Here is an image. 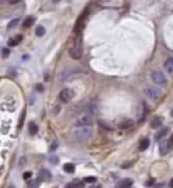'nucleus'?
<instances>
[{
	"instance_id": "f257e3e1",
	"label": "nucleus",
	"mask_w": 173,
	"mask_h": 188,
	"mask_svg": "<svg viewBox=\"0 0 173 188\" xmlns=\"http://www.w3.org/2000/svg\"><path fill=\"white\" fill-rule=\"evenodd\" d=\"M93 131L89 126H80L74 133V136L78 141H86L92 137Z\"/></svg>"
},
{
	"instance_id": "f03ea898",
	"label": "nucleus",
	"mask_w": 173,
	"mask_h": 188,
	"mask_svg": "<svg viewBox=\"0 0 173 188\" xmlns=\"http://www.w3.org/2000/svg\"><path fill=\"white\" fill-rule=\"evenodd\" d=\"M144 93L146 94L147 97H149L152 100H158L162 95V91L156 87L153 86H148L144 89Z\"/></svg>"
},
{
	"instance_id": "7ed1b4c3",
	"label": "nucleus",
	"mask_w": 173,
	"mask_h": 188,
	"mask_svg": "<svg viewBox=\"0 0 173 188\" xmlns=\"http://www.w3.org/2000/svg\"><path fill=\"white\" fill-rule=\"evenodd\" d=\"M94 118L91 114H88L80 117L79 119L75 122L76 126H91L94 124Z\"/></svg>"
},
{
	"instance_id": "20e7f679",
	"label": "nucleus",
	"mask_w": 173,
	"mask_h": 188,
	"mask_svg": "<svg viewBox=\"0 0 173 188\" xmlns=\"http://www.w3.org/2000/svg\"><path fill=\"white\" fill-rule=\"evenodd\" d=\"M74 96H75L74 91L69 89V88H66V89L62 90L61 92H60L59 97L63 101V103H69V101L74 97Z\"/></svg>"
},
{
	"instance_id": "39448f33",
	"label": "nucleus",
	"mask_w": 173,
	"mask_h": 188,
	"mask_svg": "<svg viewBox=\"0 0 173 188\" xmlns=\"http://www.w3.org/2000/svg\"><path fill=\"white\" fill-rule=\"evenodd\" d=\"M151 79L156 85H165L167 83L166 76H165L164 73L161 72V71H153L151 73Z\"/></svg>"
},
{
	"instance_id": "423d86ee",
	"label": "nucleus",
	"mask_w": 173,
	"mask_h": 188,
	"mask_svg": "<svg viewBox=\"0 0 173 188\" xmlns=\"http://www.w3.org/2000/svg\"><path fill=\"white\" fill-rule=\"evenodd\" d=\"M159 150H160V154L161 155H166L168 154V152L171 150V146L169 144V141L168 140H163L160 142V147H159Z\"/></svg>"
},
{
	"instance_id": "0eeeda50",
	"label": "nucleus",
	"mask_w": 173,
	"mask_h": 188,
	"mask_svg": "<svg viewBox=\"0 0 173 188\" xmlns=\"http://www.w3.org/2000/svg\"><path fill=\"white\" fill-rule=\"evenodd\" d=\"M69 54L70 57L72 58L74 60H79L81 58V50L80 48H78V47H72V48L69 49Z\"/></svg>"
},
{
	"instance_id": "6e6552de",
	"label": "nucleus",
	"mask_w": 173,
	"mask_h": 188,
	"mask_svg": "<svg viewBox=\"0 0 173 188\" xmlns=\"http://www.w3.org/2000/svg\"><path fill=\"white\" fill-rule=\"evenodd\" d=\"M51 178H52L51 173L49 170H47V169H42L39 173V179L41 180V181H43V182L50 181Z\"/></svg>"
},
{
	"instance_id": "1a4fd4ad",
	"label": "nucleus",
	"mask_w": 173,
	"mask_h": 188,
	"mask_svg": "<svg viewBox=\"0 0 173 188\" xmlns=\"http://www.w3.org/2000/svg\"><path fill=\"white\" fill-rule=\"evenodd\" d=\"M87 111L89 112V114L91 115H96L100 112V107L98 104H90L87 107Z\"/></svg>"
},
{
	"instance_id": "9d476101",
	"label": "nucleus",
	"mask_w": 173,
	"mask_h": 188,
	"mask_svg": "<svg viewBox=\"0 0 173 188\" xmlns=\"http://www.w3.org/2000/svg\"><path fill=\"white\" fill-rule=\"evenodd\" d=\"M84 183L86 182H81L79 181V180H74V181L70 182V183H68L66 185V187L67 188H80V187H84Z\"/></svg>"
},
{
	"instance_id": "9b49d317",
	"label": "nucleus",
	"mask_w": 173,
	"mask_h": 188,
	"mask_svg": "<svg viewBox=\"0 0 173 188\" xmlns=\"http://www.w3.org/2000/svg\"><path fill=\"white\" fill-rule=\"evenodd\" d=\"M162 123H163V118L160 117V116H155V117L150 121V126H151L152 129H158L159 126H162Z\"/></svg>"
},
{
	"instance_id": "f8f14e48",
	"label": "nucleus",
	"mask_w": 173,
	"mask_h": 188,
	"mask_svg": "<svg viewBox=\"0 0 173 188\" xmlns=\"http://www.w3.org/2000/svg\"><path fill=\"white\" fill-rule=\"evenodd\" d=\"M22 39H23V37H22L21 35H17L15 38L10 39L9 42H7V45H9L10 47H15V46H17L18 44L22 41Z\"/></svg>"
},
{
	"instance_id": "ddd939ff",
	"label": "nucleus",
	"mask_w": 173,
	"mask_h": 188,
	"mask_svg": "<svg viewBox=\"0 0 173 188\" xmlns=\"http://www.w3.org/2000/svg\"><path fill=\"white\" fill-rule=\"evenodd\" d=\"M133 184H134V181L131 179H123L118 183L117 186L122 187V188H128V187L133 186Z\"/></svg>"
},
{
	"instance_id": "4468645a",
	"label": "nucleus",
	"mask_w": 173,
	"mask_h": 188,
	"mask_svg": "<svg viewBox=\"0 0 173 188\" xmlns=\"http://www.w3.org/2000/svg\"><path fill=\"white\" fill-rule=\"evenodd\" d=\"M150 145V140L148 138H143L140 142V151H146Z\"/></svg>"
},
{
	"instance_id": "2eb2a0df",
	"label": "nucleus",
	"mask_w": 173,
	"mask_h": 188,
	"mask_svg": "<svg viewBox=\"0 0 173 188\" xmlns=\"http://www.w3.org/2000/svg\"><path fill=\"white\" fill-rule=\"evenodd\" d=\"M165 69L168 73H173V58H170L165 62Z\"/></svg>"
},
{
	"instance_id": "dca6fc26",
	"label": "nucleus",
	"mask_w": 173,
	"mask_h": 188,
	"mask_svg": "<svg viewBox=\"0 0 173 188\" xmlns=\"http://www.w3.org/2000/svg\"><path fill=\"white\" fill-rule=\"evenodd\" d=\"M98 124H99L102 129L105 130V131H113V130H114V126H113L109 122H108V121L99 120V121H98Z\"/></svg>"
},
{
	"instance_id": "f3484780",
	"label": "nucleus",
	"mask_w": 173,
	"mask_h": 188,
	"mask_svg": "<svg viewBox=\"0 0 173 188\" xmlns=\"http://www.w3.org/2000/svg\"><path fill=\"white\" fill-rule=\"evenodd\" d=\"M38 131H39V128H38L37 123L34 122V121H31L28 124V132L31 135H35L38 133Z\"/></svg>"
},
{
	"instance_id": "a211bd4d",
	"label": "nucleus",
	"mask_w": 173,
	"mask_h": 188,
	"mask_svg": "<svg viewBox=\"0 0 173 188\" xmlns=\"http://www.w3.org/2000/svg\"><path fill=\"white\" fill-rule=\"evenodd\" d=\"M168 130H169L168 128H165V129H163V130H161V131H158V133H156L155 136H154L155 140L159 141V140L163 139V138L167 135V133H168Z\"/></svg>"
},
{
	"instance_id": "6ab92c4d",
	"label": "nucleus",
	"mask_w": 173,
	"mask_h": 188,
	"mask_svg": "<svg viewBox=\"0 0 173 188\" xmlns=\"http://www.w3.org/2000/svg\"><path fill=\"white\" fill-rule=\"evenodd\" d=\"M34 22H35L34 16H28V17H26L25 19H24L22 25H23V27H31L32 24H34Z\"/></svg>"
},
{
	"instance_id": "aec40b11",
	"label": "nucleus",
	"mask_w": 173,
	"mask_h": 188,
	"mask_svg": "<svg viewBox=\"0 0 173 188\" xmlns=\"http://www.w3.org/2000/svg\"><path fill=\"white\" fill-rule=\"evenodd\" d=\"M134 126V121L131 119H127V120H124L123 122L120 123L119 128L122 129V130H126V129H130L131 126Z\"/></svg>"
},
{
	"instance_id": "412c9836",
	"label": "nucleus",
	"mask_w": 173,
	"mask_h": 188,
	"mask_svg": "<svg viewBox=\"0 0 173 188\" xmlns=\"http://www.w3.org/2000/svg\"><path fill=\"white\" fill-rule=\"evenodd\" d=\"M74 169H75V167H74V164H72V163H66L64 165V170L68 173H72Z\"/></svg>"
},
{
	"instance_id": "4be33fe9",
	"label": "nucleus",
	"mask_w": 173,
	"mask_h": 188,
	"mask_svg": "<svg viewBox=\"0 0 173 188\" xmlns=\"http://www.w3.org/2000/svg\"><path fill=\"white\" fill-rule=\"evenodd\" d=\"M19 21H20V19H19V18L13 19V20L10 21V22H9V24H7V29H13V28H15V27L18 25Z\"/></svg>"
},
{
	"instance_id": "5701e85b",
	"label": "nucleus",
	"mask_w": 173,
	"mask_h": 188,
	"mask_svg": "<svg viewBox=\"0 0 173 188\" xmlns=\"http://www.w3.org/2000/svg\"><path fill=\"white\" fill-rule=\"evenodd\" d=\"M35 35H37L38 37H43V36L45 35V28H44V26L38 25L37 28H35Z\"/></svg>"
},
{
	"instance_id": "b1692460",
	"label": "nucleus",
	"mask_w": 173,
	"mask_h": 188,
	"mask_svg": "<svg viewBox=\"0 0 173 188\" xmlns=\"http://www.w3.org/2000/svg\"><path fill=\"white\" fill-rule=\"evenodd\" d=\"M39 180H31V182H28V183H27V186H28V187H39L40 186Z\"/></svg>"
},
{
	"instance_id": "393cba45",
	"label": "nucleus",
	"mask_w": 173,
	"mask_h": 188,
	"mask_svg": "<svg viewBox=\"0 0 173 188\" xmlns=\"http://www.w3.org/2000/svg\"><path fill=\"white\" fill-rule=\"evenodd\" d=\"M25 113H26V111L24 110L23 113H22V115H21V117H20V119H19V123H18V129L19 130L23 126V123H24L23 121H24V118H25Z\"/></svg>"
},
{
	"instance_id": "a878e982",
	"label": "nucleus",
	"mask_w": 173,
	"mask_h": 188,
	"mask_svg": "<svg viewBox=\"0 0 173 188\" xmlns=\"http://www.w3.org/2000/svg\"><path fill=\"white\" fill-rule=\"evenodd\" d=\"M49 162L52 163V164H59L60 158L57 156H50L49 157Z\"/></svg>"
},
{
	"instance_id": "bb28decb",
	"label": "nucleus",
	"mask_w": 173,
	"mask_h": 188,
	"mask_svg": "<svg viewBox=\"0 0 173 188\" xmlns=\"http://www.w3.org/2000/svg\"><path fill=\"white\" fill-rule=\"evenodd\" d=\"M84 181L86 183H94V182L97 181V179L95 177H86V178H84Z\"/></svg>"
},
{
	"instance_id": "cd10ccee",
	"label": "nucleus",
	"mask_w": 173,
	"mask_h": 188,
	"mask_svg": "<svg viewBox=\"0 0 173 188\" xmlns=\"http://www.w3.org/2000/svg\"><path fill=\"white\" fill-rule=\"evenodd\" d=\"M31 176H32L31 171H25V173H23V179L24 180H29L31 178Z\"/></svg>"
},
{
	"instance_id": "c85d7f7f",
	"label": "nucleus",
	"mask_w": 173,
	"mask_h": 188,
	"mask_svg": "<svg viewBox=\"0 0 173 188\" xmlns=\"http://www.w3.org/2000/svg\"><path fill=\"white\" fill-rule=\"evenodd\" d=\"M9 56H10V49L9 48H5V47H4V48L2 49V57H3V58H7Z\"/></svg>"
},
{
	"instance_id": "c756f323",
	"label": "nucleus",
	"mask_w": 173,
	"mask_h": 188,
	"mask_svg": "<svg viewBox=\"0 0 173 188\" xmlns=\"http://www.w3.org/2000/svg\"><path fill=\"white\" fill-rule=\"evenodd\" d=\"M56 147H57V142H54L53 144H52V145L50 146V152L54 151V150H56Z\"/></svg>"
},
{
	"instance_id": "7c9ffc66",
	"label": "nucleus",
	"mask_w": 173,
	"mask_h": 188,
	"mask_svg": "<svg viewBox=\"0 0 173 188\" xmlns=\"http://www.w3.org/2000/svg\"><path fill=\"white\" fill-rule=\"evenodd\" d=\"M168 141H169L170 146H171V148H172V146H173V134L171 135V137H170V139H169Z\"/></svg>"
},
{
	"instance_id": "2f4dec72",
	"label": "nucleus",
	"mask_w": 173,
	"mask_h": 188,
	"mask_svg": "<svg viewBox=\"0 0 173 188\" xmlns=\"http://www.w3.org/2000/svg\"><path fill=\"white\" fill-rule=\"evenodd\" d=\"M37 90H38V91H40V92H42V91H43V86L41 85V84H40V85H38V86H37Z\"/></svg>"
},
{
	"instance_id": "473e14b6",
	"label": "nucleus",
	"mask_w": 173,
	"mask_h": 188,
	"mask_svg": "<svg viewBox=\"0 0 173 188\" xmlns=\"http://www.w3.org/2000/svg\"><path fill=\"white\" fill-rule=\"evenodd\" d=\"M21 0H10V4H16V3H18V2H20Z\"/></svg>"
},
{
	"instance_id": "72a5a7b5",
	"label": "nucleus",
	"mask_w": 173,
	"mask_h": 188,
	"mask_svg": "<svg viewBox=\"0 0 173 188\" xmlns=\"http://www.w3.org/2000/svg\"><path fill=\"white\" fill-rule=\"evenodd\" d=\"M169 186H170V187H173V179H171V181H170Z\"/></svg>"
},
{
	"instance_id": "f704fd0d",
	"label": "nucleus",
	"mask_w": 173,
	"mask_h": 188,
	"mask_svg": "<svg viewBox=\"0 0 173 188\" xmlns=\"http://www.w3.org/2000/svg\"><path fill=\"white\" fill-rule=\"evenodd\" d=\"M155 186H159V187H160V186H165V184H158V185H155Z\"/></svg>"
},
{
	"instance_id": "c9c22d12",
	"label": "nucleus",
	"mask_w": 173,
	"mask_h": 188,
	"mask_svg": "<svg viewBox=\"0 0 173 188\" xmlns=\"http://www.w3.org/2000/svg\"><path fill=\"white\" fill-rule=\"evenodd\" d=\"M170 115H171L172 117H173V109H172V111H171V114H170Z\"/></svg>"
},
{
	"instance_id": "e433bc0d",
	"label": "nucleus",
	"mask_w": 173,
	"mask_h": 188,
	"mask_svg": "<svg viewBox=\"0 0 173 188\" xmlns=\"http://www.w3.org/2000/svg\"><path fill=\"white\" fill-rule=\"evenodd\" d=\"M60 0H53V2H59Z\"/></svg>"
},
{
	"instance_id": "4c0bfd02",
	"label": "nucleus",
	"mask_w": 173,
	"mask_h": 188,
	"mask_svg": "<svg viewBox=\"0 0 173 188\" xmlns=\"http://www.w3.org/2000/svg\"><path fill=\"white\" fill-rule=\"evenodd\" d=\"M99 1H102V2H104V1H108V0H99Z\"/></svg>"
}]
</instances>
